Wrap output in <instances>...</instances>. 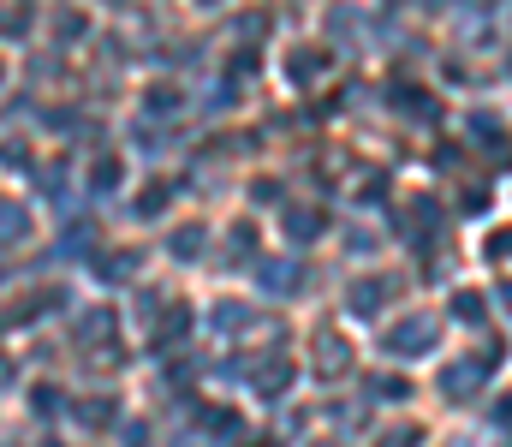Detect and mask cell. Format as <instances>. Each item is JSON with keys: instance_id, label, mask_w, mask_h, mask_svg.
<instances>
[{"instance_id": "1", "label": "cell", "mask_w": 512, "mask_h": 447, "mask_svg": "<svg viewBox=\"0 0 512 447\" xmlns=\"http://www.w3.org/2000/svg\"><path fill=\"white\" fill-rule=\"evenodd\" d=\"M310 364H316L322 382L352 376V340H340V328H316V334H310Z\"/></svg>"}, {"instance_id": "2", "label": "cell", "mask_w": 512, "mask_h": 447, "mask_svg": "<svg viewBox=\"0 0 512 447\" xmlns=\"http://www.w3.org/2000/svg\"><path fill=\"white\" fill-rule=\"evenodd\" d=\"M435 340H441V322H435V316H405V322H393V328H387L382 346L393 352V358H423Z\"/></svg>"}, {"instance_id": "3", "label": "cell", "mask_w": 512, "mask_h": 447, "mask_svg": "<svg viewBox=\"0 0 512 447\" xmlns=\"http://www.w3.org/2000/svg\"><path fill=\"white\" fill-rule=\"evenodd\" d=\"M60 304H66V293H60V287H42V293H30V298H12V304L0 310V334H6V328L36 322V316H48V310H60Z\"/></svg>"}, {"instance_id": "4", "label": "cell", "mask_w": 512, "mask_h": 447, "mask_svg": "<svg viewBox=\"0 0 512 447\" xmlns=\"http://www.w3.org/2000/svg\"><path fill=\"white\" fill-rule=\"evenodd\" d=\"M483 376H489V370H483L477 358H459V364L441 370V394H447V400H471V394L483 388Z\"/></svg>"}, {"instance_id": "5", "label": "cell", "mask_w": 512, "mask_h": 447, "mask_svg": "<svg viewBox=\"0 0 512 447\" xmlns=\"http://www.w3.org/2000/svg\"><path fill=\"white\" fill-rule=\"evenodd\" d=\"M251 388L262 400H280L292 388V358H262V364H251Z\"/></svg>"}, {"instance_id": "6", "label": "cell", "mask_w": 512, "mask_h": 447, "mask_svg": "<svg viewBox=\"0 0 512 447\" xmlns=\"http://www.w3.org/2000/svg\"><path fill=\"white\" fill-rule=\"evenodd\" d=\"M322 227H328V215H322V209H310V203H292V209H286V239H292V245L322 239Z\"/></svg>"}, {"instance_id": "7", "label": "cell", "mask_w": 512, "mask_h": 447, "mask_svg": "<svg viewBox=\"0 0 512 447\" xmlns=\"http://www.w3.org/2000/svg\"><path fill=\"white\" fill-rule=\"evenodd\" d=\"M149 334H155V346L185 340V334H191V304H167V310L155 316V328H149Z\"/></svg>"}, {"instance_id": "8", "label": "cell", "mask_w": 512, "mask_h": 447, "mask_svg": "<svg viewBox=\"0 0 512 447\" xmlns=\"http://www.w3.org/2000/svg\"><path fill=\"white\" fill-rule=\"evenodd\" d=\"M387 298V281H358V287H346V310L352 316H376Z\"/></svg>"}, {"instance_id": "9", "label": "cell", "mask_w": 512, "mask_h": 447, "mask_svg": "<svg viewBox=\"0 0 512 447\" xmlns=\"http://www.w3.org/2000/svg\"><path fill=\"white\" fill-rule=\"evenodd\" d=\"M256 275H262L268 293H298V287H304V269H298V263H262Z\"/></svg>"}, {"instance_id": "10", "label": "cell", "mask_w": 512, "mask_h": 447, "mask_svg": "<svg viewBox=\"0 0 512 447\" xmlns=\"http://www.w3.org/2000/svg\"><path fill=\"white\" fill-rule=\"evenodd\" d=\"M72 412H78V424H90V430H102V424H114V418H120V406H114V394H96V400H78Z\"/></svg>"}, {"instance_id": "11", "label": "cell", "mask_w": 512, "mask_h": 447, "mask_svg": "<svg viewBox=\"0 0 512 447\" xmlns=\"http://www.w3.org/2000/svg\"><path fill=\"white\" fill-rule=\"evenodd\" d=\"M137 263H143V251H108V257H96V275L102 281H126V275H137Z\"/></svg>"}, {"instance_id": "12", "label": "cell", "mask_w": 512, "mask_h": 447, "mask_svg": "<svg viewBox=\"0 0 512 447\" xmlns=\"http://www.w3.org/2000/svg\"><path fill=\"white\" fill-rule=\"evenodd\" d=\"M78 340H84V352L102 346V340H114V310H90V316L78 322Z\"/></svg>"}, {"instance_id": "13", "label": "cell", "mask_w": 512, "mask_h": 447, "mask_svg": "<svg viewBox=\"0 0 512 447\" xmlns=\"http://www.w3.org/2000/svg\"><path fill=\"white\" fill-rule=\"evenodd\" d=\"M18 239H30V209L0 203V245H18Z\"/></svg>"}, {"instance_id": "14", "label": "cell", "mask_w": 512, "mask_h": 447, "mask_svg": "<svg viewBox=\"0 0 512 447\" xmlns=\"http://www.w3.org/2000/svg\"><path fill=\"white\" fill-rule=\"evenodd\" d=\"M322 66H328V54H322V48H298V54L286 60V72H292V84H310V78H316Z\"/></svg>"}, {"instance_id": "15", "label": "cell", "mask_w": 512, "mask_h": 447, "mask_svg": "<svg viewBox=\"0 0 512 447\" xmlns=\"http://www.w3.org/2000/svg\"><path fill=\"white\" fill-rule=\"evenodd\" d=\"M393 96H399V108H405L411 120H435V96H429V90H417V84H399Z\"/></svg>"}, {"instance_id": "16", "label": "cell", "mask_w": 512, "mask_h": 447, "mask_svg": "<svg viewBox=\"0 0 512 447\" xmlns=\"http://www.w3.org/2000/svg\"><path fill=\"white\" fill-rule=\"evenodd\" d=\"M203 245H209V233H203V227H179V233L167 239V251H173L179 263H191V257H203Z\"/></svg>"}, {"instance_id": "17", "label": "cell", "mask_w": 512, "mask_h": 447, "mask_svg": "<svg viewBox=\"0 0 512 447\" xmlns=\"http://www.w3.org/2000/svg\"><path fill=\"white\" fill-rule=\"evenodd\" d=\"M120 179H126V161H120V155H102V161L90 167V185H96V191H120Z\"/></svg>"}, {"instance_id": "18", "label": "cell", "mask_w": 512, "mask_h": 447, "mask_svg": "<svg viewBox=\"0 0 512 447\" xmlns=\"http://www.w3.org/2000/svg\"><path fill=\"white\" fill-rule=\"evenodd\" d=\"M209 322H215L221 334H233V328H245V322H251V310H245L239 298H227V304H215V310H209Z\"/></svg>"}, {"instance_id": "19", "label": "cell", "mask_w": 512, "mask_h": 447, "mask_svg": "<svg viewBox=\"0 0 512 447\" xmlns=\"http://www.w3.org/2000/svg\"><path fill=\"white\" fill-rule=\"evenodd\" d=\"M453 316H459V322H483V316H489V298L483 293H453Z\"/></svg>"}, {"instance_id": "20", "label": "cell", "mask_w": 512, "mask_h": 447, "mask_svg": "<svg viewBox=\"0 0 512 447\" xmlns=\"http://www.w3.org/2000/svg\"><path fill=\"white\" fill-rule=\"evenodd\" d=\"M370 394H376V400H405V394H411V382H405V376H393V370H382V376H370Z\"/></svg>"}, {"instance_id": "21", "label": "cell", "mask_w": 512, "mask_h": 447, "mask_svg": "<svg viewBox=\"0 0 512 447\" xmlns=\"http://www.w3.org/2000/svg\"><path fill=\"white\" fill-rule=\"evenodd\" d=\"M382 191H387V173L370 167V173H358V197L352 203H382Z\"/></svg>"}, {"instance_id": "22", "label": "cell", "mask_w": 512, "mask_h": 447, "mask_svg": "<svg viewBox=\"0 0 512 447\" xmlns=\"http://www.w3.org/2000/svg\"><path fill=\"white\" fill-rule=\"evenodd\" d=\"M143 108H149V114H173V108H179V90H173V84H155V90L143 96Z\"/></svg>"}, {"instance_id": "23", "label": "cell", "mask_w": 512, "mask_h": 447, "mask_svg": "<svg viewBox=\"0 0 512 447\" xmlns=\"http://www.w3.org/2000/svg\"><path fill=\"white\" fill-rule=\"evenodd\" d=\"M30 30V6H0V36H24Z\"/></svg>"}, {"instance_id": "24", "label": "cell", "mask_w": 512, "mask_h": 447, "mask_svg": "<svg viewBox=\"0 0 512 447\" xmlns=\"http://www.w3.org/2000/svg\"><path fill=\"white\" fill-rule=\"evenodd\" d=\"M84 36V12H60L54 18V42H78Z\"/></svg>"}, {"instance_id": "25", "label": "cell", "mask_w": 512, "mask_h": 447, "mask_svg": "<svg viewBox=\"0 0 512 447\" xmlns=\"http://www.w3.org/2000/svg\"><path fill=\"white\" fill-rule=\"evenodd\" d=\"M167 209V185L155 179V185H143V197H137V215H161Z\"/></svg>"}, {"instance_id": "26", "label": "cell", "mask_w": 512, "mask_h": 447, "mask_svg": "<svg viewBox=\"0 0 512 447\" xmlns=\"http://www.w3.org/2000/svg\"><path fill=\"white\" fill-rule=\"evenodd\" d=\"M376 447H423V430H417V424H399V430H387Z\"/></svg>"}, {"instance_id": "27", "label": "cell", "mask_w": 512, "mask_h": 447, "mask_svg": "<svg viewBox=\"0 0 512 447\" xmlns=\"http://www.w3.org/2000/svg\"><path fill=\"white\" fill-rule=\"evenodd\" d=\"M120 358H126L120 346H90V352H84V364H90V370H114Z\"/></svg>"}, {"instance_id": "28", "label": "cell", "mask_w": 512, "mask_h": 447, "mask_svg": "<svg viewBox=\"0 0 512 447\" xmlns=\"http://www.w3.org/2000/svg\"><path fill=\"white\" fill-rule=\"evenodd\" d=\"M251 203H280V179H256V185H251Z\"/></svg>"}, {"instance_id": "29", "label": "cell", "mask_w": 512, "mask_h": 447, "mask_svg": "<svg viewBox=\"0 0 512 447\" xmlns=\"http://www.w3.org/2000/svg\"><path fill=\"white\" fill-rule=\"evenodd\" d=\"M251 251H256V233L239 221V227H233V257H251Z\"/></svg>"}, {"instance_id": "30", "label": "cell", "mask_w": 512, "mask_h": 447, "mask_svg": "<svg viewBox=\"0 0 512 447\" xmlns=\"http://www.w3.org/2000/svg\"><path fill=\"white\" fill-rule=\"evenodd\" d=\"M465 209H489V191L483 185H465Z\"/></svg>"}, {"instance_id": "31", "label": "cell", "mask_w": 512, "mask_h": 447, "mask_svg": "<svg viewBox=\"0 0 512 447\" xmlns=\"http://www.w3.org/2000/svg\"><path fill=\"white\" fill-rule=\"evenodd\" d=\"M346 251H358V257H364V251H376V239H370V233H346Z\"/></svg>"}, {"instance_id": "32", "label": "cell", "mask_w": 512, "mask_h": 447, "mask_svg": "<svg viewBox=\"0 0 512 447\" xmlns=\"http://www.w3.org/2000/svg\"><path fill=\"white\" fill-rule=\"evenodd\" d=\"M0 382H12V364H6V358H0Z\"/></svg>"}, {"instance_id": "33", "label": "cell", "mask_w": 512, "mask_h": 447, "mask_svg": "<svg viewBox=\"0 0 512 447\" xmlns=\"http://www.w3.org/2000/svg\"><path fill=\"white\" fill-rule=\"evenodd\" d=\"M310 447H340V442H310Z\"/></svg>"}]
</instances>
